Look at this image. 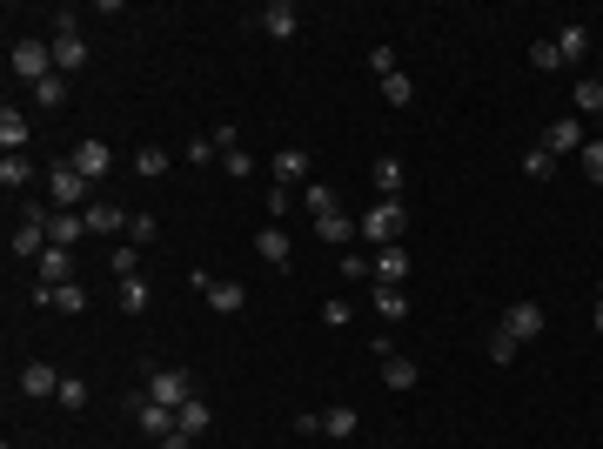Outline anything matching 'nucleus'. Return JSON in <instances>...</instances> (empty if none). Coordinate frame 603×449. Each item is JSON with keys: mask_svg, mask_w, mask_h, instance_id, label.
<instances>
[{"mask_svg": "<svg viewBox=\"0 0 603 449\" xmlns=\"http://www.w3.org/2000/svg\"><path fill=\"white\" fill-rule=\"evenodd\" d=\"M7 68H14V81H27V88H41L47 74H54V47H47L41 34H21V41L7 47Z\"/></svg>", "mask_w": 603, "mask_h": 449, "instance_id": "20e7f679", "label": "nucleus"}, {"mask_svg": "<svg viewBox=\"0 0 603 449\" xmlns=\"http://www.w3.org/2000/svg\"><path fill=\"white\" fill-rule=\"evenodd\" d=\"M268 215H275V222H289V188H282V181L268 188Z\"/></svg>", "mask_w": 603, "mask_h": 449, "instance_id": "49530a36", "label": "nucleus"}, {"mask_svg": "<svg viewBox=\"0 0 603 449\" xmlns=\"http://www.w3.org/2000/svg\"><path fill=\"white\" fill-rule=\"evenodd\" d=\"M61 369H54V362H27L21 369V396H61Z\"/></svg>", "mask_w": 603, "mask_h": 449, "instance_id": "a211bd4d", "label": "nucleus"}, {"mask_svg": "<svg viewBox=\"0 0 603 449\" xmlns=\"http://www.w3.org/2000/svg\"><path fill=\"white\" fill-rule=\"evenodd\" d=\"M409 269H416V255H409V248H376V282H389V289H402V282H409Z\"/></svg>", "mask_w": 603, "mask_h": 449, "instance_id": "2eb2a0df", "label": "nucleus"}, {"mask_svg": "<svg viewBox=\"0 0 603 449\" xmlns=\"http://www.w3.org/2000/svg\"><path fill=\"white\" fill-rule=\"evenodd\" d=\"M550 168H557L550 148H530V155H523V175H550Z\"/></svg>", "mask_w": 603, "mask_h": 449, "instance_id": "c03bdc74", "label": "nucleus"}, {"mask_svg": "<svg viewBox=\"0 0 603 449\" xmlns=\"http://www.w3.org/2000/svg\"><path fill=\"white\" fill-rule=\"evenodd\" d=\"M530 61H536L543 74H557V68H563V61H557V41H536V47H530Z\"/></svg>", "mask_w": 603, "mask_h": 449, "instance_id": "37998d69", "label": "nucleus"}, {"mask_svg": "<svg viewBox=\"0 0 603 449\" xmlns=\"http://www.w3.org/2000/svg\"><path fill=\"white\" fill-rule=\"evenodd\" d=\"M27 181H41V175H34V161H27V155H0V188H7V195H21Z\"/></svg>", "mask_w": 603, "mask_h": 449, "instance_id": "a878e982", "label": "nucleus"}, {"mask_svg": "<svg viewBox=\"0 0 603 449\" xmlns=\"http://www.w3.org/2000/svg\"><path fill=\"white\" fill-rule=\"evenodd\" d=\"M490 362L503 369V362H516V336H503V329H490Z\"/></svg>", "mask_w": 603, "mask_h": 449, "instance_id": "79ce46f5", "label": "nucleus"}, {"mask_svg": "<svg viewBox=\"0 0 603 449\" xmlns=\"http://www.w3.org/2000/svg\"><path fill=\"white\" fill-rule=\"evenodd\" d=\"M88 396H94L88 382H81V376H67V382H61V396H54V403H61V409H88Z\"/></svg>", "mask_w": 603, "mask_h": 449, "instance_id": "e433bc0d", "label": "nucleus"}, {"mask_svg": "<svg viewBox=\"0 0 603 449\" xmlns=\"http://www.w3.org/2000/svg\"><path fill=\"white\" fill-rule=\"evenodd\" d=\"M255 255H262L268 269H289V228H282V222H268L262 235H255Z\"/></svg>", "mask_w": 603, "mask_h": 449, "instance_id": "6ab92c4d", "label": "nucleus"}, {"mask_svg": "<svg viewBox=\"0 0 603 449\" xmlns=\"http://www.w3.org/2000/svg\"><path fill=\"white\" fill-rule=\"evenodd\" d=\"M302 208H309L315 222H322V215H335L342 202H335V188H329V181H309V188H302Z\"/></svg>", "mask_w": 603, "mask_h": 449, "instance_id": "7c9ffc66", "label": "nucleus"}, {"mask_svg": "<svg viewBox=\"0 0 603 449\" xmlns=\"http://www.w3.org/2000/svg\"><path fill=\"white\" fill-rule=\"evenodd\" d=\"M161 449H195V436H181V429H175V436H168Z\"/></svg>", "mask_w": 603, "mask_h": 449, "instance_id": "09e8293b", "label": "nucleus"}, {"mask_svg": "<svg viewBox=\"0 0 603 449\" xmlns=\"http://www.w3.org/2000/svg\"><path fill=\"white\" fill-rule=\"evenodd\" d=\"M34 302H47V309H61V315H88V289L81 282H61L54 295H34Z\"/></svg>", "mask_w": 603, "mask_h": 449, "instance_id": "bb28decb", "label": "nucleus"}, {"mask_svg": "<svg viewBox=\"0 0 603 449\" xmlns=\"http://www.w3.org/2000/svg\"><path fill=\"white\" fill-rule=\"evenodd\" d=\"M309 148H275V181H282V188H289V181H302V188H309Z\"/></svg>", "mask_w": 603, "mask_h": 449, "instance_id": "412c9836", "label": "nucleus"}, {"mask_svg": "<svg viewBox=\"0 0 603 449\" xmlns=\"http://www.w3.org/2000/svg\"><path fill=\"white\" fill-rule=\"evenodd\" d=\"M215 155H222V141H215V135H195V141H188V161H195V168H208Z\"/></svg>", "mask_w": 603, "mask_h": 449, "instance_id": "58836bf2", "label": "nucleus"}, {"mask_svg": "<svg viewBox=\"0 0 603 449\" xmlns=\"http://www.w3.org/2000/svg\"><path fill=\"white\" fill-rule=\"evenodd\" d=\"M67 161H74V168H81V175H88L94 188H101V181L114 175V148H108V141H101V135H81V141H74V148H67Z\"/></svg>", "mask_w": 603, "mask_h": 449, "instance_id": "1a4fd4ad", "label": "nucleus"}, {"mask_svg": "<svg viewBox=\"0 0 603 449\" xmlns=\"http://www.w3.org/2000/svg\"><path fill=\"white\" fill-rule=\"evenodd\" d=\"M342 275H349V282H376V255L349 248V255H342Z\"/></svg>", "mask_w": 603, "mask_h": 449, "instance_id": "c9c22d12", "label": "nucleus"}, {"mask_svg": "<svg viewBox=\"0 0 603 449\" xmlns=\"http://www.w3.org/2000/svg\"><path fill=\"white\" fill-rule=\"evenodd\" d=\"M382 101H389V108H409V101H416V81H409V74H382Z\"/></svg>", "mask_w": 603, "mask_h": 449, "instance_id": "2f4dec72", "label": "nucleus"}, {"mask_svg": "<svg viewBox=\"0 0 603 449\" xmlns=\"http://www.w3.org/2000/svg\"><path fill=\"white\" fill-rule=\"evenodd\" d=\"M369 309H376L382 322H402V315H409V295L389 289V282H376V289H369Z\"/></svg>", "mask_w": 603, "mask_h": 449, "instance_id": "b1692460", "label": "nucleus"}, {"mask_svg": "<svg viewBox=\"0 0 603 449\" xmlns=\"http://www.w3.org/2000/svg\"><path fill=\"white\" fill-rule=\"evenodd\" d=\"M141 389H148V396H155L161 409H181V403H188V396H195V376H188V369H168V362H155Z\"/></svg>", "mask_w": 603, "mask_h": 449, "instance_id": "423d86ee", "label": "nucleus"}, {"mask_svg": "<svg viewBox=\"0 0 603 449\" xmlns=\"http://www.w3.org/2000/svg\"><path fill=\"white\" fill-rule=\"evenodd\" d=\"M416 382H423V369H416L409 356H382V389H396V396H409Z\"/></svg>", "mask_w": 603, "mask_h": 449, "instance_id": "4be33fe9", "label": "nucleus"}, {"mask_svg": "<svg viewBox=\"0 0 603 449\" xmlns=\"http://www.w3.org/2000/svg\"><path fill=\"white\" fill-rule=\"evenodd\" d=\"M208 423H215V409L201 403V396H188V403L175 409V429H181V436H195V443L208 436Z\"/></svg>", "mask_w": 603, "mask_h": 449, "instance_id": "5701e85b", "label": "nucleus"}, {"mask_svg": "<svg viewBox=\"0 0 603 449\" xmlns=\"http://www.w3.org/2000/svg\"><path fill=\"white\" fill-rule=\"evenodd\" d=\"M121 315H148V302H155V289H148V275H128V282H121Z\"/></svg>", "mask_w": 603, "mask_h": 449, "instance_id": "cd10ccee", "label": "nucleus"}, {"mask_svg": "<svg viewBox=\"0 0 603 449\" xmlns=\"http://www.w3.org/2000/svg\"><path fill=\"white\" fill-rule=\"evenodd\" d=\"M27 135H34V128H27V114L7 101V108H0V155H27Z\"/></svg>", "mask_w": 603, "mask_h": 449, "instance_id": "dca6fc26", "label": "nucleus"}, {"mask_svg": "<svg viewBox=\"0 0 603 449\" xmlns=\"http://www.w3.org/2000/svg\"><path fill=\"white\" fill-rule=\"evenodd\" d=\"M128 416L134 423H141V436H148V443H168V436H175V409H161L155 396H148V389H141V396H128Z\"/></svg>", "mask_w": 603, "mask_h": 449, "instance_id": "6e6552de", "label": "nucleus"}, {"mask_svg": "<svg viewBox=\"0 0 603 449\" xmlns=\"http://www.w3.org/2000/svg\"><path fill=\"white\" fill-rule=\"evenodd\" d=\"M362 429V416L349 403H335V409H322V436H335V443H349V436H356Z\"/></svg>", "mask_w": 603, "mask_h": 449, "instance_id": "393cba45", "label": "nucleus"}, {"mask_svg": "<svg viewBox=\"0 0 603 449\" xmlns=\"http://www.w3.org/2000/svg\"><path fill=\"white\" fill-rule=\"evenodd\" d=\"M108 269H114V282H128V275H141V248H134V242H121V248L108 255Z\"/></svg>", "mask_w": 603, "mask_h": 449, "instance_id": "72a5a7b5", "label": "nucleus"}, {"mask_svg": "<svg viewBox=\"0 0 603 449\" xmlns=\"http://www.w3.org/2000/svg\"><path fill=\"white\" fill-rule=\"evenodd\" d=\"M34 101H41L47 114H54V108H67V74H47L41 88H34Z\"/></svg>", "mask_w": 603, "mask_h": 449, "instance_id": "f704fd0d", "label": "nucleus"}, {"mask_svg": "<svg viewBox=\"0 0 603 449\" xmlns=\"http://www.w3.org/2000/svg\"><path fill=\"white\" fill-rule=\"evenodd\" d=\"M94 202V181L81 175V168H74V161H54V168H47V208H74V215H81V208Z\"/></svg>", "mask_w": 603, "mask_h": 449, "instance_id": "7ed1b4c3", "label": "nucleus"}, {"mask_svg": "<svg viewBox=\"0 0 603 449\" xmlns=\"http://www.w3.org/2000/svg\"><path fill=\"white\" fill-rule=\"evenodd\" d=\"M570 101H577V114H603V81H597V74H583Z\"/></svg>", "mask_w": 603, "mask_h": 449, "instance_id": "473e14b6", "label": "nucleus"}, {"mask_svg": "<svg viewBox=\"0 0 603 449\" xmlns=\"http://www.w3.org/2000/svg\"><path fill=\"white\" fill-rule=\"evenodd\" d=\"M590 322H597V336H603V295H597V309H590Z\"/></svg>", "mask_w": 603, "mask_h": 449, "instance_id": "8fccbe9b", "label": "nucleus"}, {"mask_svg": "<svg viewBox=\"0 0 603 449\" xmlns=\"http://www.w3.org/2000/svg\"><path fill=\"white\" fill-rule=\"evenodd\" d=\"M81 215H88V235H114V228H128V222H134V215H121V202H101V195H94Z\"/></svg>", "mask_w": 603, "mask_h": 449, "instance_id": "aec40b11", "label": "nucleus"}, {"mask_svg": "<svg viewBox=\"0 0 603 449\" xmlns=\"http://www.w3.org/2000/svg\"><path fill=\"white\" fill-rule=\"evenodd\" d=\"M356 235L369 248H396L402 235H409V208H402V202H369L356 215Z\"/></svg>", "mask_w": 603, "mask_h": 449, "instance_id": "f257e3e1", "label": "nucleus"}, {"mask_svg": "<svg viewBox=\"0 0 603 449\" xmlns=\"http://www.w3.org/2000/svg\"><path fill=\"white\" fill-rule=\"evenodd\" d=\"M81 235H88V215H74V208H54V215H47V242L54 248H74Z\"/></svg>", "mask_w": 603, "mask_h": 449, "instance_id": "f3484780", "label": "nucleus"}, {"mask_svg": "<svg viewBox=\"0 0 603 449\" xmlns=\"http://www.w3.org/2000/svg\"><path fill=\"white\" fill-rule=\"evenodd\" d=\"M222 161H228V175H235V181L255 175V155H248V148H222Z\"/></svg>", "mask_w": 603, "mask_h": 449, "instance_id": "ea45409f", "label": "nucleus"}, {"mask_svg": "<svg viewBox=\"0 0 603 449\" xmlns=\"http://www.w3.org/2000/svg\"><path fill=\"white\" fill-rule=\"evenodd\" d=\"M550 41H557V61H563V68H583V61H590V21H563Z\"/></svg>", "mask_w": 603, "mask_h": 449, "instance_id": "f8f14e48", "label": "nucleus"}, {"mask_svg": "<svg viewBox=\"0 0 603 449\" xmlns=\"http://www.w3.org/2000/svg\"><path fill=\"white\" fill-rule=\"evenodd\" d=\"M128 242H134V248L155 242V215H134V222H128Z\"/></svg>", "mask_w": 603, "mask_h": 449, "instance_id": "a18cd8bd", "label": "nucleus"}, {"mask_svg": "<svg viewBox=\"0 0 603 449\" xmlns=\"http://www.w3.org/2000/svg\"><path fill=\"white\" fill-rule=\"evenodd\" d=\"M255 27H262L268 41H295V34H302V7H289V0H268L262 14H255Z\"/></svg>", "mask_w": 603, "mask_h": 449, "instance_id": "9b49d317", "label": "nucleus"}, {"mask_svg": "<svg viewBox=\"0 0 603 449\" xmlns=\"http://www.w3.org/2000/svg\"><path fill=\"white\" fill-rule=\"evenodd\" d=\"M496 329H503V336H516V349H523V342H536L543 329H550V309L523 295V302H510V309H503V322H496Z\"/></svg>", "mask_w": 603, "mask_h": 449, "instance_id": "39448f33", "label": "nucleus"}, {"mask_svg": "<svg viewBox=\"0 0 603 449\" xmlns=\"http://www.w3.org/2000/svg\"><path fill=\"white\" fill-rule=\"evenodd\" d=\"M583 175H590V181H597V188H603V141H583Z\"/></svg>", "mask_w": 603, "mask_h": 449, "instance_id": "a19ab883", "label": "nucleus"}, {"mask_svg": "<svg viewBox=\"0 0 603 449\" xmlns=\"http://www.w3.org/2000/svg\"><path fill=\"white\" fill-rule=\"evenodd\" d=\"M315 235H322L329 248H349V242H356V222H349V215L335 208V215H322V222H315Z\"/></svg>", "mask_w": 603, "mask_h": 449, "instance_id": "c85d7f7f", "label": "nucleus"}, {"mask_svg": "<svg viewBox=\"0 0 603 449\" xmlns=\"http://www.w3.org/2000/svg\"><path fill=\"white\" fill-rule=\"evenodd\" d=\"M61 282H74V248H54V242H47V255L34 262V295H54Z\"/></svg>", "mask_w": 603, "mask_h": 449, "instance_id": "9d476101", "label": "nucleus"}, {"mask_svg": "<svg viewBox=\"0 0 603 449\" xmlns=\"http://www.w3.org/2000/svg\"><path fill=\"white\" fill-rule=\"evenodd\" d=\"M322 322H329V329H349V322H356V309H349L342 295H329V302H322Z\"/></svg>", "mask_w": 603, "mask_h": 449, "instance_id": "4c0bfd02", "label": "nucleus"}, {"mask_svg": "<svg viewBox=\"0 0 603 449\" xmlns=\"http://www.w3.org/2000/svg\"><path fill=\"white\" fill-rule=\"evenodd\" d=\"M583 121L577 114H563V121H550V128H543V148H550V155H583Z\"/></svg>", "mask_w": 603, "mask_h": 449, "instance_id": "ddd939ff", "label": "nucleus"}, {"mask_svg": "<svg viewBox=\"0 0 603 449\" xmlns=\"http://www.w3.org/2000/svg\"><path fill=\"white\" fill-rule=\"evenodd\" d=\"M369 68H376V81L382 74H396V54H389V47H369Z\"/></svg>", "mask_w": 603, "mask_h": 449, "instance_id": "de8ad7c7", "label": "nucleus"}, {"mask_svg": "<svg viewBox=\"0 0 603 449\" xmlns=\"http://www.w3.org/2000/svg\"><path fill=\"white\" fill-rule=\"evenodd\" d=\"M402 161L396 155H376V168H369V188H376V202H402Z\"/></svg>", "mask_w": 603, "mask_h": 449, "instance_id": "4468645a", "label": "nucleus"}, {"mask_svg": "<svg viewBox=\"0 0 603 449\" xmlns=\"http://www.w3.org/2000/svg\"><path fill=\"white\" fill-rule=\"evenodd\" d=\"M188 289L208 295V309H215V315H242L248 309V289H242V282H215L208 269H188Z\"/></svg>", "mask_w": 603, "mask_h": 449, "instance_id": "0eeeda50", "label": "nucleus"}, {"mask_svg": "<svg viewBox=\"0 0 603 449\" xmlns=\"http://www.w3.org/2000/svg\"><path fill=\"white\" fill-rule=\"evenodd\" d=\"M134 175L161 181V175H168V148H155V141H148V148H134Z\"/></svg>", "mask_w": 603, "mask_h": 449, "instance_id": "c756f323", "label": "nucleus"}, {"mask_svg": "<svg viewBox=\"0 0 603 449\" xmlns=\"http://www.w3.org/2000/svg\"><path fill=\"white\" fill-rule=\"evenodd\" d=\"M47 47H54V74H81V68H88V41H81L74 7H61V14H54V34H47Z\"/></svg>", "mask_w": 603, "mask_h": 449, "instance_id": "f03ea898", "label": "nucleus"}]
</instances>
